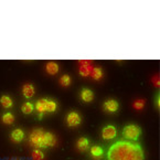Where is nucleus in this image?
Listing matches in <instances>:
<instances>
[{
	"instance_id": "obj_1",
	"label": "nucleus",
	"mask_w": 160,
	"mask_h": 160,
	"mask_svg": "<svg viewBox=\"0 0 160 160\" xmlns=\"http://www.w3.org/2000/svg\"><path fill=\"white\" fill-rule=\"evenodd\" d=\"M106 160H145L140 145L130 140H119L107 150Z\"/></svg>"
},
{
	"instance_id": "obj_2",
	"label": "nucleus",
	"mask_w": 160,
	"mask_h": 160,
	"mask_svg": "<svg viewBox=\"0 0 160 160\" xmlns=\"http://www.w3.org/2000/svg\"><path fill=\"white\" fill-rule=\"evenodd\" d=\"M29 140H30V144L37 148H48L57 144V138L51 132H45L41 128L33 130L30 134Z\"/></svg>"
},
{
	"instance_id": "obj_3",
	"label": "nucleus",
	"mask_w": 160,
	"mask_h": 160,
	"mask_svg": "<svg viewBox=\"0 0 160 160\" xmlns=\"http://www.w3.org/2000/svg\"><path fill=\"white\" fill-rule=\"evenodd\" d=\"M141 134L140 127L137 125H127L122 129V135L127 140L130 141H137Z\"/></svg>"
},
{
	"instance_id": "obj_4",
	"label": "nucleus",
	"mask_w": 160,
	"mask_h": 160,
	"mask_svg": "<svg viewBox=\"0 0 160 160\" xmlns=\"http://www.w3.org/2000/svg\"><path fill=\"white\" fill-rule=\"evenodd\" d=\"M116 134H117V130H116L115 126L113 125L106 126L102 130V137L105 140H112V139H114L116 137Z\"/></svg>"
},
{
	"instance_id": "obj_5",
	"label": "nucleus",
	"mask_w": 160,
	"mask_h": 160,
	"mask_svg": "<svg viewBox=\"0 0 160 160\" xmlns=\"http://www.w3.org/2000/svg\"><path fill=\"white\" fill-rule=\"evenodd\" d=\"M66 122L68 126H78L81 122V116L76 112H72L66 116Z\"/></svg>"
},
{
	"instance_id": "obj_6",
	"label": "nucleus",
	"mask_w": 160,
	"mask_h": 160,
	"mask_svg": "<svg viewBox=\"0 0 160 160\" xmlns=\"http://www.w3.org/2000/svg\"><path fill=\"white\" fill-rule=\"evenodd\" d=\"M91 156L94 160H101L104 157V149L101 146H93L91 147Z\"/></svg>"
},
{
	"instance_id": "obj_7",
	"label": "nucleus",
	"mask_w": 160,
	"mask_h": 160,
	"mask_svg": "<svg viewBox=\"0 0 160 160\" xmlns=\"http://www.w3.org/2000/svg\"><path fill=\"white\" fill-rule=\"evenodd\" d=\"M47 102H48L47 98H41L35 104V109L39 112V118L40 119L42 118L44 112H47Z\"/></svg>"
},
{
	"instance_id": "obj_8",
	"label": "nucleus",
	"mask_w": 160,
	"mask_h": 160,
	"mask_svg": "<svg viewBox=\"0 0 160 160\" xmlns=\"http://www.w3.org/2000/svg\"><path fill=\"white\" fill-rule=\"evenodd\" d=\"M118 107H119V105H118V103L115 99H109V101L104 103V108L107 112H109V113H115V112H117Z\"/></svg>"
},
{
	"instance_id": "obj_9",
	"label": "nucleus",
	"mask_w": 160,
	"mask_h": 160,
	"mask_svg": "<svg viewBox=\"0 0 160 160\" xmlns=\"http://www.w3.org/2000/svg\"><path fill=\"white\" fill-rule=\"evenodd\" d=\"M24 138V132L22 129L18 128V129H14L13 132H11V140L14 141V142H20L22 141Z\"/></svg>"
},
{
	"instance_id": "obj_10",
	"label": "nucleus",
	"mask_w": 160,
	"mask_h": 160,
	"mask_svg": "<svg viewBox=\"0 0 160 160\" xmlns=\"http://www.w3.org/2000/svg\"><path fill=\"white\" fill-rule=\"evenodd\" d=\"M22 94L26 98H31L34 95V87L31 84H24L22 87Z\"/></svg>"
},
{
	"instance_id": "obj_11",
	"label": "nucleus",
	"mask_w": 160,
	"mask_h": 160,
	"mask_svg": "<svg viewBox=\"0 0 160 160\" xmlns=\"http://www.w3.org/2000/svg\"><path fill=\"white\" fill-rule=\"evenodd\" d=\"M45 70H47V72L49 74L54 75V74H57L59 72V65L55 62H48L47 66H45Z\"/></svg>"
},
{
	"instance_id": "obj_12",
	"label": "nucleus",
	"mask_w": 160,
	"mask_h": 160,
	"mask_svg": "<svg viewBox=\"0 0 160 160\" xmlns=\"http://www.w3.org/2000/svg\"><path fill=\"white\" fill-rule=\"evenodd\" d=\"M81 97L84 102H92L94 98V94L91 90L88 88H84V90L81 92Z\"/></svg>"
},
{
	"instance_id": "obj_13",
	"label": "nucleus",
	"mask_w": 160,
	"mask_h": 160,
	"mask_svg": "<svg viewBox=\"0 0 160 160\" xmlns=\"http://www.w3.org/2000/svg\"><path fill=\"white\" fill-rule=\"evenodd\" d=\"M88 146H90V141H88V139H87L86 137H82V138H80L78 140V148L80 149L81 151L87 150Z\"/></svg>"
},
{
	"instance_id": "obj_14",
	"label": "nucleus",
	"mask_w": 160,
	"mask_h": 160,
	"mask_svg": "<svg viewBox=\"0 0 160 160\" xmlns=\"http://www.w3.org/2000/svg\"><path fill=\"white\" fill-rule=\"evenodd\" d=\"M0 104H1L2 107H5V108H10V107H12V105H13V102H12V99L10 98L9 96L3 95V96H1V98H0Z\"/></svg>"
},
{
	"instance_id": "obj_15",
	"label": "nucleus",
	"mask_w": 160,
	"mask_h": 160,
	"mask_svg": "<svg viewBox=\"0 0 160 160\" xmlns=\"http://www.w3.org/2000/svg\"><path fill=\"white\" fill-rule=\"evenodd\" d=\"M93 68L91 66V64H86V65H81L80 68V74L82 76H88L91 75Z\"/></svg>"
},
{
	"instance_id": "obj_16",
	"label": "nucleus",
	"mask_w": 160,
	"mask_h": 160,
	"mask_svg": "<svg viewBox=\"0 0 160 160\" xmlns=\"http://www.w3.org/2000/svg\"><path fill=\"white\" fill-rule=\"evenodd\" d=\"M33 109H34V106H33V104L30 103V102H27V103H24L23 105H22V107H21L22 113L26 114V115L31 114L33 112Z\"/></svg>"
},
{
	"instance_id": "obj_17",
	"label": "nucleus",
	"mask_w": 160,
	"mask_h": 160,
	"mask_svg": "<svg viewBox=\"0 0 160 160\" xmlns=\"http://www.w3.org/2000/svg\"><path fill=\"white\" fill-rule=\"evenodd\" d=\"M91 76H92L94 80L98 81L102 78L103 76V72H102V68H93L92 72H91Z\"/></svg>"
},
{
	"instance_id": "obj_18",
	"label": "nucleus",
	"mask_w": 160,
	"mask_h": 160,
	"mask_svg": "<svg viewBox=\"0 0 160 160\" xmlns=\"http://www.w3.org/2000/svg\"><path fill=\"white\" fill-rule=\"evenodd\" d=\"M14 122V116L11 113H6L2 116V122L7 124V125H11L12 122Z\"/></svg>"
},
{
	"instance_id": "obj_19",
	"label": "nucleus",
	"mask_w": 160,
	"mask_h": 160,
	"mask_svg": "<svg viewBox=\"0 0 160 160\" xmlns=\"http://www.w3.org/2000/svg\"><path fill=\"white\" fill-rule=\"evenodd\" d=\"M57 111V103L54 101H48L47 102V112L53 113Z\"/></svg>"
},
{
	"instance_id": "obj_20",
	"label": "nucleus",
	"mask_w": 160,
	"mask_h": 160,
	"mask_svg": "<svg viewBox=\"0 0 160 160\" xmlns=\"http://www.w3.org/2000/svg\"><path fill=\"white\" fill-rule=\"evenodd\" d=\"M43 158H44V153H43L42 151L38 150V149H35V150L32 152L33 160H43Z\"/></svg>"
},
{
	"instance_id": "obj_21",
	"label": "nucleus",
	"mask_w": 160,
	"mask_h": 160,
	"mask_svg": "<svg viewBox=\"0 0 160 160\" xmlns=\"http://www.w3.org/2000/svg\"><path fill=\"white\" fill-rule=\"evenodd\" d=\"M60 84H61L62 86H68V85L71 84V78H70V75L65 74V75L62 76V78H60Z\"/></svg>"
},
{
	"instance_id": "obj_22",
	"label": "nucleus",
	"mask_w": 160,
	"mask_h": 160,
	"mask_svg": "<svg viewBox=\"0 0 160 160\" xmlns=\"http://www.w3.org/2000/svg\"><path fill=\"white\" fill-rule=\"evenodd\" d=\"M145 99H137V101H135L134 103V107L136 109H142L144 108V106H145Z\"/></svg>"
},
{
	"instance_id": "obj_23",
	"label": "nucleus",
	"mask_w": 160,
	"mask_h": 160,
	"mask_svg": "<svg viewBox=\"0 0 160 160\" xmlns=\"http://www.w3.org/2000/svg\"><path fill=\"white\" fill-rule=\"evenodd\" d=\"M158 80H159V76L156 75L155 78H153V83H155L156 86H159V81H158Z\"/></svg>"
}]
</instances>
